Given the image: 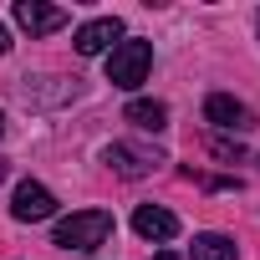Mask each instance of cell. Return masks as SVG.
Segmentation results:
<instances>
[{"instance_id":"1","label":"cell","mask_w":260,"mask_h":260,"mask_svg":"<svg viewBox=\"0 0 260 260\" xmlns=\"http://www.w3.org/2000/svg\"><path fill=\"white\" fill-rule=\"evenodd\" d=\"M148 67H153V46L138 41V36H127V41H117V46L107 51V82L122 87V92L143 87V82H148Z\"/></svg>"},{"instance_id":"2","label":"cell","mask_w":260,"mask_h":260,"mask_svg":"<svg viewBox=\"0 0 260 260\" xmlns=\"http://www.w3.org/2000/svg\"><path fill=\"white\" fill-rule=\"evenodd\" d=\"M107 235H112V214L107 209H82V214L56 224L51 245H61V250H97V245H107Z\"/></svg>"},{"instance_id":"3","label":"cell","mask_w":260,"mask_h":260,"mask_svg":"<svg viewBox=\"0 0 260 260\" xmlns=\"http://www.w3.org/2000/svg\"><path fill=\"white\" fill-rule=\"evenodd\" d=\"M11 214H16L21 224H41V219L56 214V194H51L46 184H36V179H21L16 194H11Z\"/></svg>"},{"instance_id":"4","label":"cell","mask_w":260,"mask_h":260,"mask_svg":"<svg viewBox=\"0 0 260 260\" xmlns=\"http://www.w3.org/2000/svg\"><path fill=\"white\" fill-rule=\"evenodd\" d=\"M102 164L112 169V174H122V179H143V174H153L164 158H158V148H138V143H112V148H102Z\"/></svg>"},{"instance_id":"5","label":"cell","mask_w":260,"mask_h":260,"mask_svg":"<svg viewBox=\"0 0 260 260\" xmlns=\"http://www.w3.org/2000/svg\"><path fill=\"white\" fill-rule=\"evenodd\" d=\"M11 16H16V26H21L26 36H51V31L67 26V11H61V6H46V0H16Z\"/></svg>"},{"instance_id":"6","label":"cell","mask_w":260,"mask_h":260,"mask_svg":"<svg viewBox=\"0 0 260 260\" xmlns=\"http://www.w3.org/2000/svg\"><path fill=\"white\" fill-rule=\"evenodd\" d=\"M204 122H214L219 133H250V127H255V112H250L245 102H235L230 92H214V97L204 102Z\"/></svg>"},{"instance_id":"7","label":"cell","mask_w":260,"mask_h":260,"mask_svg":"<svg viewBox=\"0 0 260 260\" xmlns=\"http://www.w3.org/2000/svg\"><path fill=\"white\" fill-rule=\"evenodd\" d=\"M117 36H122V21L117 16H97V21H87L82 31H77V56H102V51H112L117 46Z\"/></svg>"},{"instance_id":"8","label":"cell","mask_w":260,"mask_h":260,"mask_svg":"<svg viewBox=\"0 0 260 260\" xmlns=\"http://www.w3.org/2000/svg\"><path fill=\"white\" fill-rule=\"evenodd\" d=\"M133 230H138L143 240H174V235H179V219H174L169 209H158V204H138Z\"/></svg>"},{"instance_id":"9","label":"cell","mask_w":260,"mask_h":260,"mask_svg":"<svg viewBox=\"0 0 260 260\" xmlns=\"http://www.w3.org/2000/svg\"><path fill=\"white\" fill-rule=\"evenodd\" d=\"M122 117L133 122V127H143V133H164V127H169V107L153 102V97H133V102L122 107Z\"/></svg>"},{"instance_id":"10","label":"cell","mask_w":260,"mask_h":260,"mask_svg":"<svg viewBox=\"0 0 260 260\" xmlns=\"http://www.w3.org/2000/svg\"><path fill=\"white\" fill-rule=\"evenodd\" d=\"M194 260H240V250H235L230 235L204 230V235H194Z\"/></svg>"},{"instance_id":"11","label":"cell","mask_w":260,"mask_h":260,"mask_svg":"<svg viewBox=\"0 0 260 260\" xmlns=\"http://www.w3.org/2000/svg\"><path fill=\"white\" fill-rule=\"evenodd\" d=\"M209 148H214V158H224V164H240V143H224V138H214Z\"/></svg>"},{"instance_id":"12","label":"cell","mask_w":260,"mask_h":260,"mask_svg":"<svg viewBox=\"0 0 260 260\" xmlns=\"http://www.w3.org/2000/svg\"><path fill=\"white\" fill-rule=\"evenodd\" d=\"M11 51V36H6V26H0V56H6Z\"/></svg>"},{"instance_id":"13","label":"cell","mask_w":260,"mask_h":260,"mask_svg":"<svg viewBox=\"0 0 260 260\" xmlns=\"http://www.w3.org/2000/svg\"><path fill=\"white\" fill-rule=\"evenodd\" d=\"M153 260H179V255H174V250H158V255H153Z\"/></svg>"},{"instance_id":"14","label":"cell","mask_w":260,"mask_h":260,"mask_svg":"<svg viewBox=\"0 0 260 260\" xmlns=\"http://www.w3.org/2000/svg\"><path fill=\"white\" fill-rule=\"evenodd\" d=\"M0 179H6V158H0Z\"/></svg>"},{"instance_id":"15","label":"cell","mask_w":260,"mask_h":260,"mask_svg":"<svg viewBox=\"0 0 260 260\" xmlns=\"http://www.w3.org/2000/svg\"><path fill=\"white\" fill-rule=\"evenodd\" d=\"M0 133H6V117H0Z\"/></svg>"},{"instance_id":"16","label":"cell","mask_w":260,"mask_h":260,"mask_svg":"<svg viewBox=\"0 0 260 260\" xmlns=\"http://www.w3.org/2000/svg\"><path fill=\"white\" fill-rule=\"evenodd\" d=\"M255 26H260V16H255Z\"/></svg>"}]
</instances>
